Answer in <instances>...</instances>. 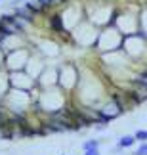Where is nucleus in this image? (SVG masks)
<instances>
[{"label": "nucleus", "instance_id": "nucleus-10", "mask_svg": "<svg viewBox=\"0 0 147 155\" xmlns=\"http://www.w3.org/2000/svg\"><path fill=\"white\" fill-rule=\"evenodd\" d=\"M8 37H11V35H8V31H6V29H4L2 25H0V44H2V42H4V40L8 38Z\"/></svg>", "mask_w": 147, "mask_h": 155}, {"label": "nucleus", "instance_id": "nucleus-12", "mask_svg": "<svg viewBox=\"0 0 147 155\" xmlns=\"http://www.w3.org/2000/svg\"><path fill=\"white\" fill-rule=\"evenodd\" d=\"M65 2H71V0H52V6H61Z\"/></svg>", "mask_w": 147, "mask_h": 155}, {"label": "nucleus", "instance_id": "nucleus-2", "mask_svg": "<svg viewBox=\"0 0 147 155\" xmlns=\"http://www.w3.org/2000/svg\"><path fill=\"white\" fill-rule=\"evenodd\" d=\"M14 15H17L19 19L27 21V23H31L34 19V14L27 8V6H14Z\"/></svg>", "mask_w": 147, "mask_h": 155}, {"label": "nucleus", "instance_id": "nucleus-13", "mask_svg": "<svg viewBox=\"0 0 147 155\" xmlns=\"http://www.w3.org/2000/svg\"><path fill=\"white\" fill-rule=\"evenodd\" d=\"M84 155H99V151H97V150H86Z\"/></svg>", "mask_w": 147, "mask_h": 155}, {"label": "nucleus", "instance_id": "nucleus-1", "mask_svg": "<svg viewBox=\"0 0 147 155\" xmlns=\"http://www.w3.org/2000/svg\"><path fill=\"white\" fill-rule=\"evenodd\" d=\"M0 25H2L6 31H8V35H21L23 29H25V21L19 19L17 15H2L0 17Z\"/></svg>", "mask_w": 147, "mask_h": 155}, {"label": "nucleus", "instance_id": "nucleus-6", "mask_svg": "<svg viewBox=\"0 0 147 155\" xmlns=\"http://www.w3.org/2000/svg\"><path fill=\"white\" fill-rule=\"evenodd\" d=\"M82 147H84V151L86 150H97V147H99V142L97 140H86Z\"/></svg>", "mask_w": 147, "mask_h": 155}, {"label": "nucleus", "instance_id": "nucleus-5", "mask_svg": "<svg viewBox=\"0 0 147 155\" xmlns=\"http://www.w3.org/2000/svg\"><path fill=\"white\" fill-rule=\"evenodd\" d=\"M134 144H136V136H122V138L119 140V144H117V147H120V150H124V147H132Z\"/></svg>", "mask_w": 147, "mask_h": 155}, {"label": "nucleus", "instance_id": "nucleus-7", "mask_svg": "<svg viewBox=\"0 0 147 155\" xmlns=\"http://www.w3.org/2000/svg\"><path fill=\"white\" fill-rule=\"evenodd\" d=\"M134 136H136L138 142H147V130H138Z\"/></svg>", "mask_w": 147, "mask_h": 155}, {"label": "nucleus", "instance_id": "nucleus-11", "mask_svg": "<svg viewBox=\"0 0 147 155\" xmlns=\"http://www.w3.org/2000/svg\"><path fill=\"white\" fill-rule=\"evenodd\" d=\"M38 4L42 6V8H46V10H50V8H54L52 6V0H38Z\"/></svg>", "mask_w": 147, "mask_h": 155}, {"label": "nucleus", "instance_id": "nucleus-9", "mask_svg": "<svg viewBox=\"0 0 147 155\" xmlns=\"http://www.w3.org/2000/svg\"><path fill=\"white\" fill-rule=\"evenodd\" d=\"M134 81H136V82H142V84H145V86H147V73H143V71H142V73H139Z\"/></svg>", "mask_w": 147, "mask_h": 155}, {"label": "nucleus", "instance_id": "nucleus-3", "mask_svg": "<svg viewBox=\"0 0 147 155\" xmlns=\"http://www.w3.org/2000/svg\"><path fill=\"white\" fill-rule=\"evenodd\" d=\"M50 27L56 33H65V25H63V17L59 14H52L50 15Z\"/></svg>", "mask_w": 147, "mask_h": 155}, {"label": "nucleus", "instance_id": "nucleus-15", "mask_svg": "<svg viewBox=\"0 0 147 155\" xmlns=\"http://www.w3.org/2000/svg\"><path fill=\"white\" fill-rule=\"evenodd\" d=\"M2 124H4V119H2V115H0V127H2Z\"/></svg>", "mask_w": 147, "mask_h": 155}, {"label": "nucleus", "instance_id": "nucleus-14", "mask_svg": "<svg viewBox=\"0 0 147 155\" xmlns=\"http://www.w3.org/2000/svg\"><path fill=\"white\" fill-rule=\"evenodd\" d=\"M19 2H23V0H11V6H17Z\"/></svg>", "mask_w": 147, "mask_h": 155}, {"label": "nucleus", "instance_id": "nucleus-8", "mask_svg": "<svg viewBox=\"0 0 147 155\" xmlns=\"http://www.w3.org/2000/svg\"><path fill=\"white\" fill-rule=\"evenodd\" d=\"M134 155H147V142H142V146L136 150V153Z\"/></svg>", "mask_w": 147, "mask_h": 155}, {"label": "nucleus", "instance_id": "nucleus-4", "mask_svg": "<svg viewBox=\"0 0 147 155\" xmlns=\"http://www.w3.org/2000/svg\"><path fill=\"white\" fill-rule=\"evenodd\" d=\"M25 6L33 12L34 15H42V14H46V8H42V6L38 4V0H27Z\"/></svg>", "mask_w": 147, "mask_h": 155}, {"label": "nucleus", "instance_id": "nucleus-16", "mask_svg": "<svg viewBox=\"0 0 147 155\" xmlns=\"http://www.w3.org/2000/svg\"><path fill=\"white\" fill-rule=\"evenodd\" d=\"M143 73H147V65H145V67H143Z\"/></svg>", "mask_w": 147, "mask_h": 155}]
</instances>
